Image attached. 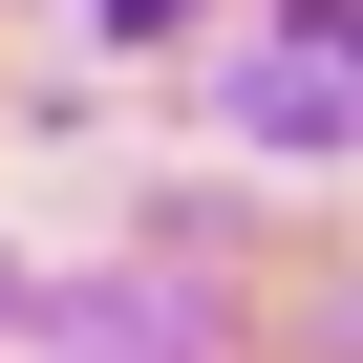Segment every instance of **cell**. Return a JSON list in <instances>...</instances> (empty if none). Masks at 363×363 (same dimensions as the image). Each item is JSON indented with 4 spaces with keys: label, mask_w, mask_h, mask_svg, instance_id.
I'll return each mask as SVG.
<instances>
[{
    "label": "cell",
    "mask_w": 363,
    "mask_h": 363,
    "mask_svg": "<svg viewBox=\"0 0 363 363\" xmlns=\"http://www.w3.org/2000/svg\"><path fill=\"white\" fill-rule=\"evenodd\" d=\"M171 22H193V0H107V43H171Z\"/></svg>",
    "instance_id": "1"
}]
</instances>
